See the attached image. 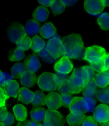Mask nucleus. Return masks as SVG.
<instances>
[{"label": "nucleus", "instance_id": "obj_18", "mask_svg": "<svg viewBox=\"0 0 109 126\" xmlns=\"http://www.w3.org/2000/svg\"><path fill=\"white\" fill-rule=\"evenodd\" d=\"M14 115L15 119L19 122H24L27 118V110L23 104H18L13 107Z\"/></svg>", "mask_w": 109, "mask_h": 126}, {"label": "nucleus", "instance_id": "obj_48", "mask_svg": "<svg viewBox=\"0 0 109 126\" xmlns=\"http://www.w3.org/2000/svg\"><path fill=\"white\" fill-rule=\"evenodd\" d=\"M26 126H39V124L32 120L26 121Z\"/></svg>", "mask_w": 109, "mask_h": 126}, {"label": "nucleus", "instance_id": "obj_1", "mask_svg": "<svg viewBox=\"0 0 109 126\" xmlns=\"http://www.w3.org/2000/svg\"><path fill=\"white\" fill-rule=\"evenodd\" d=\"M63 55L69 59L81 60L84 54V43L81 36L78 33H72L62 39Z\"/></svg>", "mask_w": 109, "mask_h": 126}, {"label": "nucleus", "instance_id": "obj_9", "mask_svg": "<svg viewBox=\"0 0 109 126\" xmlns=\"http://www.w3.org/2000/svg\"><path fill=\"white\" fill-rule=\"evenodd\" d=\"M93 118L97 123L104 124L109 121V106L101 104L96 106L93 112Z\"/></svg>", "mask_w": 109, "mask_h": 126}, {"label": "nucleus", "instance_id": "obj_41", "mask_svg": "<svg viewBox=\"0 0 109 126\" xmlns=\"http://www.w3.org/2000/svg\"><path fill=\"white\" fill-rule=\"evenodd\" d=\"M56 82L58 84V86L68 83V77L66 75H62L59 74H54Z\"/></svg>", "mask_w": 109, "mask_h": 126}, {"label": "nucleus", "instance_id": "obj_28", "mask_svg": "<svg viewBox=\"0 0 109 126\" xmlns=\"http://www.w3.org/2000/svg\"><path fill=\"white\" fill-rule=\"evenodd\" d=\"M17 48L23 51H26L31 48L32 41V38L26 35H24L16 44Z\"/></svg>", "mask_w": 109, "mask_h": 126}, {"label": "nucleus", "instance_id": "obj_22", "mask_svg": "<svg viewBox=\"0 0 109 126\" xmlns=\"http://www.w3.org/2000/svg\"><path fill=\"white\" fill-rule=\"evenodd\" d=\"M46 110L43 107H35L30 112V116L32 121L36 123L44 121Z\"/></svg>", "mask_w": 109, "mask_h": 126}, {"label": "nucleus", "instance_id": "obj_40", "mask_svg": "<svg viewBox=\"0 0 109 126\" xmlns=\"http://www.w3.org/2000/svg\"><path fill=\"white\" fill-rule=\"evenodd\" d=\"M81 126H98V125L93 117L89 115L85 117L82 123Z\"/></svg>", "mask_w": 109, "mask_h": 126}, {"label": "nucleus", "instance_id": "obj_4", "mask_svg": "<svg viewBox=\"0 0 109 126\" xmlns=\"http://www.w3.org/2000/svg\"><path fill=\"white\" fill-rule=\"evenodd\" d=\"M86 82L81 75V68L73 69L72 73L68 77V83L71 90L72 94H79L82 91Z\"/></svg>", "mask_w": 109, "mask_h": 126}, {"label": "nucleus", "instance_id": "obj_8", "mask_svg": "<svg viewBox=\"0 0 109 126\" xmlns=\"http://www.w3.org/2000/svg\"><path fill=\"white\" fill-rule=\"evenodd\" d=\"M74 66L70 59L66 56H62L54 65V69L57 74L66 75L73 71Z\"/></svg>", "mask_w": 109, "mask_h": 126}, {"label": "nucleus", "instance_id": "obj_26", "mask_svg": "<svg viewBox=\"0 0 109 126\" xmlns=\"http://www.w3.org/2000/svg\"><path fill=\"white\" fill-rule=\"evenodd\" d=\"M96 97L98 100L102 104H109V87L97 89Z\"/></svg>", "mask_w": 109, "mask_h": 126}, {"label": "nucleus", "instance_id": "obj_46", "mask_svg": "<svg viewBox=\"0 0 109 126\" xmlns=\"http://www.w3.org/2000/svg\"><path fill=\"white\" fill-rule=\"evenodd\" d=\"M52 1V0H46V1H39L38 2L41 5V6L46 8L48 7H50Z\"/></svg>", "mask_w": 109, "mask_h": 126}, {"label": "nucleus", "instance_id": "obj_50", "mask_svg": "<svg viewBox=\"0 0 109 126\" xmlns=\"http://www.w3.org/2000/svg\"><path fill=\"white\" fill-rule=\"evenodd\" d=\"M26 121L22 122H18L17 126H26Z\"/></svg>", "mask_w": 109, "mask_h": 126}, {"label": "nucleus", "instance_id": "obj_19", "mask_svg": "<svg viewBox=\"0 0 109 126\" xmlns=\"http://www.w3.org/2000/svg\"><path fill=\"white\" fill-rule=\"evenodd\" d=\"M40 24L34 19H31L26 23L24 26V32L25 35L28 37H34L40 32Z\"/></svg>", "mask_w": 109, "mask_h": 126}, {"label": "nucleus", "instance_id": "obj_5", "mask_svg": "<svg viewBox=\"0 0 109 126\" xmlns=\"http://www.w3.org/2000/svg\"><path fill=\"white\" fill-rule=\"evenodd\" d=\"M43 126H64L65 120L63 116L57 110H49L45 112V115L42 124Z\"/></svg>", "mask_w": 109, "mask_h": 126}, {"label": "nucleus", "instance_id": "obj_17", "mask_svg": "<svg viewBox=\"0 0 109 126\" xmlns=\"http://www.w3.org/2000/svg\"><path fill=\"white\" fill-rule=\"evenodd\" d=\"M49 15V11L43 6H39L33 12L32 16L33 19L39 23H43L46 21Z\"/></svg>", "mask_w": 109, "mask_h": 126}, {"label": "nucleus", "instance_id": "obj_42", "mask_svg": "<svg viewBox=\"0 0 109 126\" xmlns=\"http://www.w3.org/2000/svg\"><path fill=\"white\" fill-rule=\"evenodd\" d=\"M10 98L5 94L3 88L0 87V107L6 106V101Z\"/></svg>", "mask_w": 109, "mask_h": 126}, {"label": "nucleus", "instance_id": "obj_35", "mask_svg": "<svg viewBox=\"0 0 109 126\" xmlns=\"http://www.w3.org/2000/svg\"><path fill=\"white\" fill-rule=\"evenodd\" d=\"M51 9L54 14L59 15L63 13L65 7L61 1H53L50 5Z\"/></svg>", "mask_w": 109, "mask_h": 126}, {"label": "nucleus", "instance_id": "obj_49", "mask_svg": "<svg viewBox=\"0 0 109 126\" xmlns=\"http://www.w3.org/2000/svg\"><path fill=\"white\" fill-rule=\"evenodd\" d=\"M101 2L104 7H109V0H102Z\"/></svg>", "mask_w": 109, "mask_h": 126}, {"label": "nucleus", "instance_id": "obj_24", "mask_svg": "<svg viewBox=\"0 0 109 126\" xmlns=\"http://www.w3.org/2000/svg\"><path fill=\"white\" fill-rule=\"evenodd\" d=\"M32 44L31 49L35 53H39L46 45V43L43 38L40 36L35 35L32 38Z\"/></svg>", "mask_w": 109, "mask_h": 126}, {"label": "nucleus", "instance_id": "obj_27", "mask_svg": "<svg viewBox=\"0 0 109 126\" xmlns=\"http://www.w3.org/2000/svg\"><path fill=\"white\" fill-rule=\"evenodd\" d=\"M82 103L86 113L94 112L96 105V101L94 98L83 96L82 97Z\"/></svg>", "mask_w": 109, "mask_h": 126}, {"label": "nucleus", "instance_id": "obj_38", "mask_svg": "<svg viewBox=\"0 0 109 126\" xmlns=\"http://www.w3.org/2000/svg\"><path fill=\"white\" fill-rule=\"evenodd\" d=\"M57 90L58 92V94H59L60 95H63V94H71L72 95L71 88L68 85V83L59 85Z\"/></svg>", "mask_w": 109, "mask_h": 126}, {"label": "nucleus", "instance_id": "obj_37", "mask_svg": "<svg viewBox=\"0 0 109 126\" xmlns=\"http://www.w3.org/2000/svg\"><path fill=\"white\" fill-rule=\"evenodd\" d=\"M1 122L5 126H11L14 122V116L13 114L7 111L3 117Z\"/></svg>", "mask_w": 109, "mask_h": 126}, {"label": "nucleus", "instance_id": "obj_31", "mask_svg": "<svg viewBox=\"0 0 109 126\" xmlns=\"http://www.w3.org/2000/svg\"><path fill=\"white\" fill-rule=\"evenodd\" d=\"M99 28L104 31H109V13L101 14L97 19Z\"/></svg>", "mask_w": 109, "mask_h": 126}, {"label": "nucleus", "instance_id": "obj_23", "mask_svg": "<svg viewBox=\"0 0 109 126\" xmlns=\"http://www.w3.org/2000/svg\"><path fill=\"white\" fill-rule=\"evenodd\" d=\"M97 86L93 79L86 83L85 85L82 90L83 96L94 98L96 97Z\"/></svg>", "mask_w": 109, "mask_h": 126}, {"label": "nucleus", "instance_id": "obj_25", "mask_svg": "<svg viewBox=\"0 0 109 126\" xmlns=\"http://www.w3.org/2000/svg\"><path fill=\"white\" fill-rule=\"evenodd\" d=\"M85 117V115H77L69 113L66 116V121L69 126H80Z\"/></svg>", "mask_w": 109, "mask_h": 126}, {"label": "nucleus", "instance_id": "obj_15", "mask_svg": "<svg viewBox=\"0 0 109 126\" xmlns=\"http://www.w3.org/2000/svg\"><path fill=\"white\" fill-rule=\"evenodd\" d=\"M3 88L5 94L8 97H13L14 98L18 97L20 90V86L16 80L13 79Z\"/></svg>", "mask_w": 109, "mask_h": 126}, {"label": "nucleus", "instance_id": "obj_10", "mask_svg": "<svg viewBox=\"0 0 109 126\" xmlns=\"http://www.w3.org/2000/svg\"><path fill=\"white\" fill-rule=\"evenodd\" d=\"M83 6L87 13L92 16L101 14L105 8L101 1L98 0H87L84 2Z\"/></svg>", "mask_w": 109, "mask_h": 126}, {"label": "nucleus", "instance_id": "obj_47", "mask_svg": "<svg viewBox=\"0 0 109 126\" xmlns=\"http://www.w3.org/2000/svg\"><path fill=\"white\" fill-rule=\"evenodd\" d=\"M7 112V107L5 106L3 107H0V121H2L3 117L5 113Z\"/></svg>", "mask_w": 109, "mask_h": 126}, {"label": "nucleus", "instance_id": "obj_36", "mask_svg": "<svg viewBox=\"0 0 109 126\" xmlns=\"http://www.w3.org/2000/svg\"><path fill=\"white\" fill-rule=\"evenodd\" d=\"M13 79H14L13 76L0 70V87L3 88Z\"/></svg>", "mask_w": 109, "mask_h": 126}, {"label": "nucleus", "instance_id": "obj_45", "mask_svg": "<svg viewBox=\"0 0 109 126\" xmlns=\"http://www.w3.org/2000/svg\"><path fill=\"white\" fill-rule=\"evenodd\" d=\"M65 7H71V6L74 5L78 2V1H61Z\"/></svg>", "mask_w": 109, "mask_h": 126}, {"label": "nucleus", "instance_id": "obj_52", "mask_svg": "<svg viewBox=\"0 0 109 126\" xmlns=\"http://www.w3.org/2000/svg\"><path fill=\"white\" fill-rule=\"evenodd\" d=\"M0 126H5L3 124V123L1 121H0Z\"/></svg>", "mask_w": 109, "mask_h": 126}, {"label": "nucleus", "instance_id": "obj_16", "mask_svg": "<svg viewBox=\"0 0 109 126\" xmlns=\"http://www.w3.org/2000/svg\"><path fill=\"white\" fill-rule=\"evenodd\" d=\"M20 83L25 88H31L37 82V77L35 73L26 70L19 78Z\"/></svg>", "mask_w": 109, "mask_h": 126}, {"label": "nucleus", "instance_id": "obj_20", "mask_svg": "<svg viewBox=\"0 0 109 126\" xmlns=\"http://www.w3.org/2000/svg\"><path fill=\"white\" fill-rule=\"evenodd\" d=\"M34 92L25 87L20 88L18 95V100L24 104L28 105L32 103Z\"/></svg>", "mask_w": 109, "mask_h": 126}, {"label": "nucleus", "instance_id": "obj_39", "mask_svg": "<svg viewBox=\"0 0 109 126\" xmlns=\"http://www.w3.org/2000/svg\"><path fill=\"white\" fill-rule=\"evenodd\" d=\"M73 97L71 94L61 95V100L62 105L65 107H69L72 103Z\"/></svg>", "mask_w": 109, "mask_h": 126}, {"label": "nucleus", "instance_id": "obj_34", "mask_svg": "<svg viewBox=\"0 0 109 126\" xmlns=\"http://www.w3.org/2000/svg\"><path fill=\"white\" fill-rule=\"evenodd\" d=\"M25 53L24 51L16 48L13 50L9 56V60L11 61H19L25 58Z\"/></svg>", "mask_w": 109, "mask_h": 126}, {"label": "nucleus", "instance_id": "obj_29", "mask_svg": "<svg viewBox=\"0 0 109 126\" xmlns=\"http://www.w3.org/2000/svg\"><path fill=\"white\" fill-rule=\"evenodd\" d=\"M81 75L83 79L87 83L94 79L95 77V71L91 66L84 65L81 67Z\"/></svg>", "mask_w": 109, "mask_h": 126}, {"label": "nucleus", "instance_id": "obj_44", "mask_svg": "<svg viewBox=\"0 0 109 126\" xmlns=\"http://www.w3.org/2000/svg\"><path fill=\"white\" fill-rule=\"evenodd\" d=\"M103 69L104 72L109 70V53L107 54L103 60Z\"/></svg>", "mask_w": 109, "mask_h": 126}, {"label": "nucleus", "instance_id": "obj_33", "mask_svg": "<svg viewBox=\"0 0 109 126\" xmlns=\"http://www.w3.org/2000/svg\"><path fill=\"white\" fill-rule=\"evenodd\" d=\"M39 57L43 62L47 63H53L55 61H57L58 60L55 59L54 57L48 51L46 46H45L44 48L42 49L40 52L38 53Z\"/></svg>", "mask_w": 109, "mask_h": 126}, {"label": "nucleus", "instance_id": "obj_3", "mask_svg": "<svg viewBox=\"0 0 109 126\" xmlns=\"http://www.w3.org/2000/svg\"><path fill=\"white\" fill-rule=\"evenodd\" d=\"M38 85L42 91L53 92L58 88L54 74L50 72H45L41 74L37 79Z\"/></svg>", "mask_w": 109, "mask_h": 126}, {"label": "nucleus", "instance_id": "obj_51", "mask_svg": "<svg viewBox=\"0 0 109 126\" xmlns=\"http://www.w3.org/2000/svg\"><path fill=\"white\" fill-rule=\"evenodd\" d=\"M102 126H109V121L107 123H105V124H103L102 125Z\"/></svg>", "mask_w": 109, "mask_h": 126}, {"label": "nucleus", "instance_id": "obj_7", "mask_svg": "<svg viewBox=\"0 0 109 126\" xmlns=\"http://www.w3.org/2000/svg\"><path fill=\"white\" fill-rule=\"evenodd\" d=\"M47 48L54 58L58 60L63 55L62 39L56 34L46 43Z\"/></svg>", "mask_w": 109, "mask_h": 126}, {"label": "nucleus", "instance_id": "obj_6", "mask_svg": "<svg viewBox=\"0 0 109 126\" xmlns=\"http://www.w3.org/2000/svg\"><path fill=\"white\" fill-rule=\"evenodd\" d=\"M25 35L24 26L19 22H15L12 23L7 30L8 38L13 44H16Z\"/></svg>", "mask_w": 109, "mask_h": 126}, {"label": "nucleus", "instance_id": "obj_21", "mask_svg": "<svg viewBox=\"0 0 109 126\" xmlns=\"http://www.w3.org/2000/svg\"><path fill=\"white\" fill-rule=\"evenodd\" d=\"M99 88H104L109 85V70L97 74L93 79Z\"/></svg>", "mask_w": 109, "mask_h": 126}, {"label": "nucleus", "instance_id": "obj_12", "mask_svg": "<svg viewBox=\"0 0 109 126\" xmlns=\"http://www.w3.org/2000/svg\"><path fill=\"white\" fill-rule=\"evenodd\" d=\"M26 70L33 73L37 72L41 67V63L39 56L35 54H32L27 57L25 61Z\"/></svg>", "mask_w": 109, "mask_h": 126}, {"label": "nucleus", "instance_id": "obj_30", "mask_svg": "<svg viewBox=\"0 0 109 126\" xmlns=\"http://www.w3.org/2000/svg\"><path fill=\"white\" fill-rule=\"evenodd\" d=\"M25 65L23 63L17 62L14 63L11 69V74L14 77L20 78L26 71Z\"/></svg>", "mask_w": 109, "mask_h": 126}, {"label": "nucleus", "instance_id": "obj_14", "mask_svg": "<svg viewBox=\"0 0 109 126\" xmlns=\"http://www.w3.org/2000/svg\"><path fill=\"white\" fill-rule=\"evenodd\" d=\"M68 109L70 113L75 115H84V114L86 113L82 103V97H73L72 103Z\"/></svg>", "mask_w": 109, "mask_h": 126}, {"label": "nucleus", "instance_id": "obj_13", "mask_svg": "<svg viewBox=\"0 0 109 126\" xmlns=\"http://www.w3.org/2000/svg\"><path fill=\"white\" fill-rule=\"evenodd\" d=\"M56 29L53 23L47 22L42 25L40 30V35L46 39H50L56 35Z\"/></svg>", "mask_w": 109, "mask_h": 126}, {"label": "nucleus", "instance_id": "obj_2", "mask_svg": "<svg viewBox=\"0 0 109 126\" xmlns=\"http://www.w3.org/2000/svg\"><path fill=\"white\" fill-rule=\"evenodd\" d=\"M107 54L104 47L98 45L91 46L86 48L83 59L90 65L95 64L103 60Z\"/></svg>", "mask_w": 109, "mask_h": 126}, {"label": "nucleus", "instance_id": "obj_11", "mask_svg": "<svg viewBox=\"0 0 109 126\" xmlns=\"http://www.w3.org/2000/svg\"><path fill=\"white\" fill-rule=\"evenodd\" d=\"M45 105L51 110H57L61 107L62 103L61 95L57 92H50L45 98Z\"/></svg>", "mask_w": 109, "mask_h": 126}, {"label": "nucleus", "instance_id": "obj_32", "mask_svg": "<svg viewBox=\"0 0 109 126\" xmlns=\"http://www.w3.org/2000/svg\"><path fill=\"white\" fill-rule=\"evenodd\" d=\"M45 96L43 92L37 90L34 92V96L31 104L36 107H42L45 105Z\"/></svg>", "mask_w": 109, "mask_h": 126}, {"label": "nucleus", "instance_id": "obj_43", "mask_svg": "<svg viewBox=\"0 0 109 126\" xmlns=\"http://www.w3.org/2000/svg\"><path fill=\"white\" fill-rule=\"evenodd\" d=\"M90 66L93 69L94 71L96 72V73H101L104 72L103 69V61L95 64H91Z\"/></svg>", "mask_w": 109, "mask_h": 126}]
</instances>
